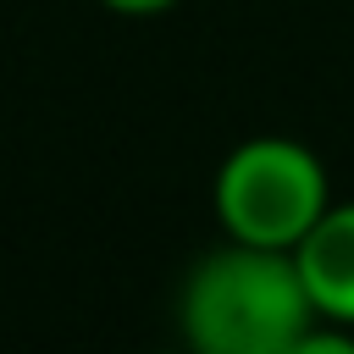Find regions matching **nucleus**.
I'll return each mask as SVG.
<instances>
[{
    "mask_svg": "<svg viewBox=\"0 0 354 354\" xmlns=\"http://www.w3.org/2000/svg\"><path fill=\"white\" fill-rule=\"evenodd\" d=\"M315 321L293 249L221 238L177 293V326L199 354H299Z\"/></svg>",
    "mask_w": 354,
    "mask_h": 354,
    "instance_id": "obj_1",
    "label": "nucleus"
},
{
    "mask_svg": "<svg viewBox=\"0 0 354 354\" xmlns=\"http://www.w3.org/2000/svg\"><path fill=\"white\" fill-rule=\"evenodd\" d=\"M210 205H216L221 238L299 249V238L332 205V177L310 144L288 133H254L238 149H227V160L216 166Z\"/></svg>",
    "mask_w": 354,
    "mask_h": 354,
    "instance_id": "obj_2",
    "label": "nucleus"
},
{
    "mask_svg": "<svg viewBox=\"0 0 354 354\" xmlns=\"http://www.w3.org/2000/svg\"><path fill=\"white\" fill-rule=\"evenodd\" d=\"M310 304L326 326L354 332V199H332L293 249Z\"/></svg>",
    "mask_w": 354,
    "mask_h": 354,
    "instance_id": "obj_3",
    "label": "nucleus"
},
{
    "mask_svg": "<svg viewBox=\"0 0 354 354\" xmlns=\"http://www.w3.org/2000/svg\"><path fill=\"white\" fill-rule=\"evenodd\" d=\"M111 17H160V11H171L177 0H100Z\"/></svg>",
    "mask_w": 354,
    "mask_h": 354,
    "instance_id": "obj_4",
    "label": "nucleus"
}]
</instances>
